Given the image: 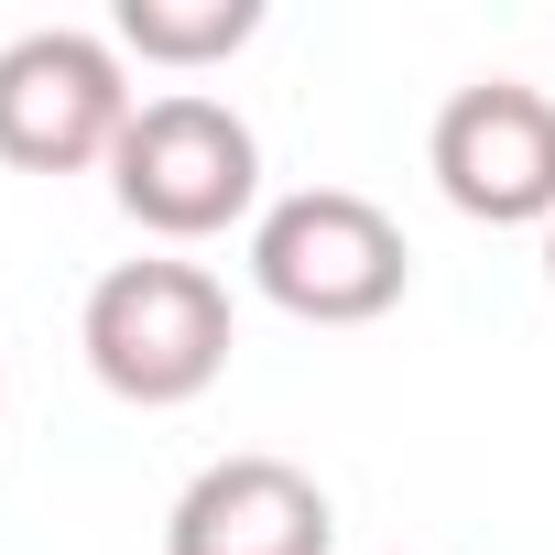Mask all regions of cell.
Wrapping results in <instances>:
<instances>
[{"label":"cell","instance_id":"obj_1","mask_svg":"<svg viewBox=\"0 0 555 555\" xmlns=\"http://www.w3.org/2000/svg\"><path fill=\"white\" fill-rule=\"evenodd\" d=\"M77 349H88V371L120 403L175 414V403H196L229 371V284L207 261H109L88 284Z\"/></svg>","mask_w":555,"mask_h":555},{"label":"cell","instance_id":"obj_2","mask_svg":"<svg viewBox=\"0 0 555 555\" xmlns=\"http://www.w3.org/2000/svg\"><path fill=\"white\" fill-rule=\"evenodd\" d=\"M250 284L306 327H371L403 306L414 250L360 185H295L250 218Z\"/></svg>","mask_w":555,"mask_h":555},{"label":"cell","instance_id":"obj_3","mask_svg":"<svg viewBox=\"0 0 555 555\" xmlns=\"http://www.w3.org/2000/svg\"><path fill=\"white\" fill-rule=\"evenodd\" d=\"M109 196L131 229L153 240H218L261 207V142L229 99H196V88H164L131 109L120 153H109Z\"/></svg>","mask_w":555,"mask_h":555},{"label":"cell","instance_id":"obj_4","mask_svg":"<svg viewBox=\"0 0 555 555\" xmlns=\"http://www.w3.org/2000/svg\"><path fill=\"white\" fill-rule=\"evenodd\" d=\"M131 66L109 34H77V23H44L23 44H0V164L23 175H88L120 153L131 131Z\"/></svg>","mask_w":555,"mask_h":555},{"label":"cell","instance_id":"obj_5","mask_svg":"<svg viewBox=\"0 0 555 555\" xmlns=\"http://www.w3.org/2000/svg\"><path fill=\"white\" fill-rule=\"evenodd\" d=\"M436 196L479 229H555V99L522 77H479L425 131Z\"/></svg>","mask_w":555,"mask_h":555},{"label":"cell","instance_id":"obj_6","mask_svg":"<svg viewBox=\"0 0 555 555\" xmlns=\"http://www.w3.org/2000/svg\"><path fill=\"white\" fill-rule=\"evenodd\" d=\"M338 512L295 457H207L175 512H164V555H327Z\"/></svg>","mask_w":555,"mask_h":555},{"label":"cell","instance_id":"obj_7","mask_svg":"<svg viewBox=\"0 0 555 555\" xmlns=\"http://www.w3.org/2000/svg\"><path fill=\"white\" fill-rule=\"evenodd\" d=\"M261 34V0H120L109 44L142 66H218Z\"/></svg>","mask_w":555,"mask_h":555},{"label":"cell","instance_id":"obj_8","mask_svg":"<svg viewBox=\"0 0 555 555\" xmlns=\"http://www.w3.org/2000/svg\"><path fill=\"white\" fill-rule=\"evenodd\" d=\"M544 295H555V229H544Z\"/></svg>","mask_w":555,"mask_h":555}]
</instances>
